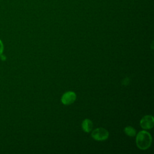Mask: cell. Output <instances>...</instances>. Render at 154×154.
Returning a JSON list of instances; mask_svg holds the SVG:
<instances>
[{"label":"cell","instance_id":"ba28073f","mask_svg":"<svg viewBox=\"0 0 154 154\" xmlns=\"http://www.w3.org/2000/svg\"><path fill=\"white\" fill-rule=\"evenodd\" d=\"M4 51V45L2 41L0 40V55H1Z\"/></svg>","mask_w":154,"mask_h":154},{"label":"cell","instance_id":"8992f818","mask_svg":"<svg viewBox=\"0 0 154 154\" xmlns=\"http://www.w3.org/2000/svg\"><path fill=\"white\" fill-rule=\"evenodd\" d=\"M124 132L129 137H134L136 135L135 129L130 126L125 127L124 129Z\"/></svg>","mask_w":154,"mask_h":154},{"label":"cell","instance_id":"5b68a950","mask_svg":"<svg viewBox=\"0 0 154 154\" xmlns=\"http://www.w3.org/2000/svg\"><path fill=\"white\" fill-rule=\"evenodd\" d=\"M82 130L85 132H90L93 128V123L89 119H84L81 124Z\"/></svg>","mask_w":154,"mask_h":154},{"label":"cell","instance_id":"7a4b0ae2","mask_svg":"<svg viewBox=\"0 0 154 154\" xmlns=\"http://www.w3.org/2000/svg\"><path fill=\"white\" fill-rule=\"evenodd\" d=\"M91 136L96 141H102L108 139L109 137V132L103 128H98L92 131Z\"/></svg>","mask_w":154,"mask_h":154},{"label":"cell","instance_id":"52a82bcc","mask_svg":"<svg viewBox=\"0 0 154 154\" xmlns=\"http://www.w3.org/2000/svg\"><path fill=\"white\" fill-rule=\"evenodd\" d=\"M129 78H125L124 80L123 81L122 84H123V85H127L129 84Z\"/></svg>","mask_w":154,"mask_h":154},{"label":"cell","instance_id":"277c9868","mask_svg":"<svg viewBox=\"0 0 154 154\" xmlns=\"http://www.w3.org/2000/svg\"><path fill=\"white\" fill-rule=\"evenodd\" d=\"M141 127L144 129H150L153 127L154 119L151 115H146L142 117L140 122Z\"/></svg>","mask_w":154,"mask_h":154},{"label":"cell","instance_id":"6da1fadb","mask_svg":"<svg viewBox=\"0 0 154 154\" xmlns=\"http://www.w3.org/2000/svg\"><path fill=\"white\" fill-rule=\"evenodd\" d=\"M136 144L141 150H147L149 149L152 142V138L149 132L143 130L140 131L136 136Z\"/></svg>","mask_w":154,"mask_h":154},{"label":"cell","instance_id":"3957f363","mask_svg":"<svg viewBox=\"0 0 154 154\" xmlns=\"http://www.w3.org/2000/svg\"><path fill=\"white\" fill-rule=\"evenodd\" d=\"M76 99V94L74 91H69L64 93L61 98V101L63 104L69 105L73 103Z\"/></svg>","mask_w":154,"mask_h":154}]
</instances>
